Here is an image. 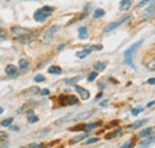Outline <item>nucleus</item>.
Returning a JSON list of instances; mask_svg holds the SVG:
<instances>
[{"mask_svg":"<svg viewBox=\"0 0 155 148\" xmlns=\"http://www.w3.org/2000/svg\"><path fill=\"white\" fill-rule=\"evenodd\" d=\"M142 39L141 41H138V42H136V43H134L130 48H128L125 52H124V59H125V63L127 65H129V66H133L134 67V65H133V60H131V55H133V53L135 52L136 49L142 44Z\"/></svg>","mask_w":155,"mask_h":148,"instance_id":"1","label":"nucleus"},{"mask_svg":"<svg viewBox=\"0 0 155 148\" xmlns=\"http://www.w3.org/2000/svg\"><path fill=\"white\" fill-rule=\"evenodd\" d=\"M58 28H60L58 25H53V26H50L48 30H45L44 34H43V36H42V42L45 43V44L50 43V42L53 41V38H54L55 32L58 30Z\"/></svg>","mask_w":155,"mask_h":148,"instance_id":"2","label":"nucleus"},{"mask_svg":"<svg viewBox=\"0 0 155 148\" xmlns=\"http://www.w3.org/2000/svg\"><path fill=\"white\" fill-rule=\"evenodd\" d=\"M11 31L18 37V38H19V37L26 36V35H31V30H29V29H26V28H20V26H15V28H12Z\"/></svg>","mask_w":155,"mask_h":148,"instance_id":"3","label":"nucleus"},{"mask_svg":"<svg viewBox=\"0 0 155 148\" xmlns=\"http://www.w3.org/2000/svg\"><path fill=\"white\" fill-rule=\"evenodd\" d=\"M60 100L62 104H66V105H75L79 102L75 96H61Z\"/></svg>","mask_w":155,"mask_h":148,"instance_id":"4","label":"nucleus"},{"mask_svg":"<svg viewBox=\"0 0 155 148\" xmlns=\"http://www.w3.org/2000/svg\"><path fill=\"white\" fill-rule=\"evenodd\" d=\"M130 18V16H125L124 18H122V19H119V20H117V22H114V23H111V24H109L106 28H105V32H110V31H112V30H115L116 28H118L120 24H123L124 22H127L128 19Z\"/></svg>","mask_w":155,"mask_h":148,"instance_id":"5","label":"nucleus"},{"mask_svg":"<svg viewBox=\"0 0 155 148\" xmlns=\"http://www.w3.org/2000/svg\"><path fill=\"white\" fill-rule=\"evenodd\" d=\"M49 16H50V13H48V12L43 11L42 8H39V10H37V11L35 12L34 18H35V20H37V22H44Z\"/></svg>","mask_w":155,"mask_h":148,"instance_id":"6","label":"nucleus"},{"mask_svg":"<svg viewBox=\"0 0 155 148\" xmlns=\"http://www.w3.org/2000/svg\"><path fill=\"white\" fill-rule=\"evenodd\" d=\"M93 113H94V110L80 112V113H78L77 116H74V117H73V121H85V119L90 118V117H91Z\"/></svg>","mask_w":155,"mask_h":148,"instance_id":"7","label":"nucleus"},{"mask_svg":"<svg viewBox=\"0 0 155 148\" xmlns=\"http://www.w3.org/2000/svg\"><path fill=\"white\" fill-rule=\"evenodd\" d=\"M75 91L80 94L81 99H84V100H86V99H88V98H90V92H88L86 89L81 87V86H75Z\"/></svg>","mask_w":155,"mask_h":148,"instance_id":"8","label":"nucleus"},{"mask_svg":"<svg viewBox=\"0 0 155 148\" xmlns=\"http://www.w3.org/2000/svg\"><path fill=\"white\" fill-rule=\"evenodd\" d=\"M131 5H133V0H122L119 4V10L120 11H128V10H130Z\"/></svg>","mask_w":155,"mask_h":148,"instance_id":"9","label":"nucleus"},{"mask_svg":"<svg viewBox=\"0 0 155 148\" xmlns=\"http://www.w3.org/2000/svg\"><path fill=\"white\" fill-rule=\"evenodd\" d=\"M5 72H6L7 75H10V76H16V75L18 74L17 67H16V66H13V65H7V66H6Z\"/></svg>","mask_w":155,"mask_h":148,"instance_id":"10","label":"nucleus"},{"mask_svg":"<svg viewBox=\"0 0 155 148\" xmlns=\"http://www.w3.org/2000/svg\"><path fill=\"white\" fill-rule=\"evenodd\" d=\"M90 54H91V50H90V49H87V48H85L84 50H81V52H78V53H77V57H79V59H84V57L88 56Z\"/></svg>","mask_w":155,"mask_h":148,"instance_id":"11","label":"nucleus"},{"mask_svg":"<svg viewBox=\"0 0 155 148\" xmlns=\"http://www.w3.org/2000/svg\"><path fill=\"white\" fill-rule=\"evenodd\" d=\"M87 28H85V26H82V28H80L79 29V37L81 38V39H86L87 38Z\"/></svg>","mask_w":155,"mask_h":148,"instance_id":"12","label":"nucleus"},{"mask_svg":"<svg viewBox=\"0 0 155 148\" xmlns=\"http://www.w3.org/2000/svg\"><path fill=\"white\" fill-rule=\"evenodd\" d=\"M148 122V119L146 118V119H141V121H137L135 123H133L131 126H130V128L131 129H136V128H138V127H141V126H143V124H146Z\"/></svg>","mask_w":155,"mask_h":148,"instance_id":"13","label":"nucleus"},{"mask_svg":"<svg viewBox=\"0 0 155 148\" xmlns=\"http://www.w3.org/2000/svg\"><path fill=\"white\" fill-rule=\"evenodd\" d=\"M74 117V115L73 113H68L67 116H64V117H62V118H60L58 122H56V124H61V123H64V122H68V121H71V118H73Z\"/></svg>","mask_w":155,"mask_h":148,"instance_id":"14","label":"nucleus"},{"mask_svg":"<svg viewBox=\"0 0 155 148\" xmlns=\"http://www.w3.org/2000/svg\"><path fill=\"white\" fill-rule=\"evenodd\" d=\"M87 137V134H81V135H79V136H75L74 139H72L71 140V143L73 145V143H78V142H80L81 140H84V139H86Z\"/></svg>","mask_w":155,"mask_h":148,"instance_id":"15","label":"nucleus"},{"mask_svg":"<svg viewBox=\"0 0 155 148\" xmlns=\"http://www.w3.org/2000/svg\"><path fill=\"white\" fill-rule=\"evenodd\" d=\"M48 71H49V73H51V74H61L62 73V69H61L58 66H50Z\"/></svg>","mask_w":155,"mask_h":148,"instance_id":"16","label":"nucleus"},{"mask_svg":"<svg viewBox=\"0 0 155 148\" xmlns=\"http://www.w3.org/2000/svg\"><path fill=\"white\" fill-rule=\"evenodd\" d=\"M93 67H94L96 71H104L106 68V63L105 62H96L93 65Z\"/></svg>","mask_w":155,"mask_h":148,"instance_id":"17","label":"nucleus"},{"mask_svg":"<svg viewBox=\"0 0 155 148\" xmlns=\"http://www.w3.org/2000/svg\"><path fill=\"white\" fill-rule=\"evenodd\" d=\"M18 39H19V42H21V43L28 44V43H30V42L34 39V37H32V35H26V36H24V37H19Z\"/></svg>","mask_w":155,"mask_h":148,"instance_id":"18","label":"nucleus"},{"mask_svg":"<svg viewBox=\"0 0 155 148\" xmlns=\"http://www.w3.org/2000/svg\"><path fill=\"white\" fill-rule=\"evenodd\" d=\"M81 79H82V75H78V76H74V78H72V79H66L64 82H66L67 85H71V84H74V82H77V81L81 80Z\"/></svg>","mask_w":155,"mask_h":148,"instance_id":"19","label":"nucleus"},{"mask_svg":"<svg viewBox=\"0 0 155 148\" xmlns=\"http://www.w3.org/2000/svg\"><path fill=\"white\" fill-rule=\"evenodd\" d=\"M29 65H30V63H29V61H28V60L21 59V60L19 61V68L21 69V71H25V69L29 67Z\"/></svg>","mask_w":155,"mask_h":148,"instance_id":"20","label":"nucleus"},{"mask_svg":"<svg viewBox=\"0 0 155 148\" xmlns=\"http://www.w3.org/2000/svg\"><path fill=\"white\" fill-rule=\"evenodd\" d=\"M154 142H155V136H153V137H149L147 141H142V142L140 143V146L146 147V146H149V145H152V143H154Z\"/></svg>","mask_w":155,"mask_h":148,"instance_id":"21","label":"nucleus"},{"mask_svg":"<svg viewBox=\"0 0 155 148\" xmlns=\"http://www.w3.org/2000/svg\"><path fill=\"white\" fill-rule=\"evenodd\" d=\"M104 15H105L104 10H101V8H97V10L94 11V13H93V17H94V18H100V17H103Z\"/></svg>","mask_w":155,"mask_h":148,"instance_id":"22","label":"nucleus"},{"mask_svg":"<svg viewBox=\"0 0 155 148\" xmlns=\"http://www.w3.org/2000/svg\"><path fill=\"white\" fill-rule=\"evenodd\" d=\"M101 124V122H97V123H91V124H87V126H85V128L84 129H86L87 131L91 129H93V128H96L98 126H100Z\"/></svg>","mask_w":155,"mask_h":148,"instance_id":"23","label":"nucleus"},{"mask_svg":"<svg viewBox=\"0 0 155 148\" xmlns=\"http://www.w3.org/2000/svg\"><path fill=\"white\" fill-rule=\"evenodd\" d=\"M152 130H153V129H150V128H147V129L142 130V131L140 133V136H141V137H144V136H148V135H150V133H152Z\"/></svg>","mask_w":155,"mask_h":148,"instance_id":"24","label":"nucleus"},{"mask_svg":"<svg viewBox=\"0 0 155 148\" xmlns=\"http://www.w3.org/2000/svg\"><path fill=\"white\" fill-rule=\"evenodd\" d=\"M12 118H6V119H4L2 122H1V126L2 127H10L11 126V123H12Z\"/></svg>","mask_w":155,"mask_h":148,"instance_id":"25","label":"nucleus"},{"mask_svg":"<svg viewBox=\"0 0 155 148\" xmlns=\"http://www.w3.org/2000/svg\"><path fill=\"white\" fill-rule=\"evenodd\" d=\"M29 122L30 123H36V122H38V117H36V116H34V113H31V115H29Z\"/></svg>","mask_w":155,"mask_h":148,"instance_id":"26","label":"nucleus"},{"mask_svg":"<svg viewBox=\"0 0 155 148\" xmlns=\"http://www.w3.org/2000/svg\"><path fill=\"white\" fill-rule=\"evenodd\" d=\"M98 76V73L97 72H92V73L88 75V78H87V80L90 81V82H92L93 80H96V78Z\"/></svg>","mask_w":155,"mask_h":148,"instance_id":"27","label":"nucleus"},{"mask_svg":"<svg viewBox=\"0 0 155 148\" xmlns=\"http://www.w3.org/2000/svg\"><path fill=\"white\" fill-rule=\"evenodd\" d=\"M147 67H148V69H150V71H155V59L148 62Z\"/></svg>","mask_w":155,"mask_h":148,"instance_id":"28","label":"nucleus"},{"mask_svg":"<svg viewBox=\"0 0 155 148\" xmlns=\"http://www.w3.org/2000/svg\"><path fill=\"white\" fill-rule=\"evenodd\" d=\"M85 48H87L90 50H101L103 49L101 45H90V47H85Z\"/></svg>","mask_w":155,"mask_h":148,"instance_id":"29","label":"nucleus"},{"mask_svg":"<svg viewBox=\"0 0 155 148\" xmlns=\"http://www.w3.org/2000/svg\"><path fill=\"white\" fill-rule=\"evenodd\" d=\"M34 80H35L36 82H41V81H44V76H43L42 74H38V75H36V76L34 78Z\"/></svg>","mask_w":155,"mask_h":148,"instance_id":"30","label":"nucleus"},{"mask_svg":"<svg viewBox=\"0 0 155 148\" xmlns=\"http://www.w3.org/2000/svg\"><path fill=\"white\" fill-rule=\"evenodd\" d=\"M141 111H142V108H141V106H137V108H135V109L131 110V113H133L134 116H136V115H138Z\"/></svg>","mask_w":155,"mask_h":148,"instance_id":"31","label":"nucleus"},{"mask_svg":"<svg viewBox=\"0 0 155 148\" xmlns=\"http://www.w3.org/2000/svg\"><path fill=\"white\" fill-rule=\"evenodd\" d=\"M42 10H43V11H45V12H48V13H51V12L54 11V8H53V7H50V6H43V7H42Z\"/></svg>","mask_w":155,"mask_h":148,"instance_id":"32","label":"nucleus"},{"mask_svg":"<svg viewBox=\"0 0 155 148\" xmlns=\"http://www.w3.org/2000/svg\"><path fill=\"white\" fill-rule=\"evenodd\" d=\"M152 0H142V1H140L138 4H137V7H142V6H144V5H147L148 2H150Z\"/></svg>","mask_w":155,"mask_h":148,"instance_id":"33","label":"nucleus"},{"mask_svg":"<svg viewBox=\"0 0 155 148\" xmlns=\"http://www.w3.org/2000/svg\"><path fill=\"white\" fill-rule=\"evenodd\" d=\"M98 140H99L98 137H91V139H88V140L86 141V143H87V145H90V143H94V142H97Z\"/></svg>","mask_w":155,"mask_h":148,"instance_id":"34","label":"nucleus"},{"mask_svg":"<svg viewBox=\"0 0 155 148\" xmlns=\"http://www.w3.org/2000/svg\"><path fill=\"white\" fill-rule=\"evenodd\" d=\"M117 134H119V129L116 130L115 133H111V134H109V135H106L105 137H106V139H111V137H114V136H116Z\"/></svg>","mask_w":155,"mask_h":148,"instance_id":"35","label":"nucleus"},{"mask_svg":"<svg viewBox=\"0 0 155 148\" xmlns=\"http://www.w3.org/2000/svg\"><path fill=\"white\" fill-rule=\"evenodd\" d=\"M29 147H31V148H42V147H43V145H42V143H31V145H29Z\"/></svg>","mask_w":155,"mask_h":148,"instance_id":"36","label":"nucleus"},{"mask_svg":"<svg viewBox=\"0 0 155 148\" xmlns=\"http://www.w3.org/2000/svg\"><path fill=\"white\" fill-rule=\"evenodd\" d=\"M154 11H155L154 6H152V7H148V8L146 10V13H154Z\"/></svg>","mask_w":155,"mask_h":148,"instance_id":"37","label":"nucleus"},{"mask_svg":"<svg viewBox=\"0 0 155 148\" xmlns=\"http://www.w3.org/2000/svg\"><path fill=\"white\" fill-rule=\"evenodd\" d=\"M147 82H148L149 85H155V78H150V79H148V80H147Z\"/></svg>","mask_w":155,"mask_h":148,"instance_id":"38","label":"nucleus"},{"mask_svg":"<svg viewBox=\"0 0 155 148\" xmlns=\"http://www.w3.org/2000/svg\"><path fill=\"white\" fill-rule=\"evenodd\" d=\"M49 90H48V89H44V90H42V91H41V94H43V96H48V94H49Z\"/></svg>","mask_w":155,"mask_h":148,"instance_id":"39","label":"nucleus"},{"mask_svg":"<svg viewBox=\"0 0 155 148\" xmlns=\"http://www.w3.org/2000/svg\"><path fill=\"white\" fill-rule=\"evenodd\" d=\"M131 146H133V143H131V142H127V143H124V145H123V147H131Z\"/></svg>","mask_w":155,"mask_h":148,"instance_id":"40","label":"nucleus"},{"mask_svg":"<svg viewBox=\"0 0 155 148\" xmlns=\"http://www.w3.org/2000/svg\"><path fill=\"white\" fill-rule=\"evenodd\" d=\"M155 104V102H150V103H148V104H147V106H148V108H150V106H152V105H154Z\"/></svg>","mask_w":155,"mask_h":148,"instance_id":"41","label":"nucleus"},{"mask_svg":"<svg viewBox=\"0 0 155 148\" xmlns=\"http://www.w3.org/2000/svg\"><path fill=\"white\" fill-rule=\"evenodd\" d=\"M64 47H66V44H62V45H60V47H58V50H62Z\"/></svg>","mask_w":155,"mask_h":148,"instance_id":"42","label":"nucleus"},{"mask_svg":"<svg viewBox=\"0 0 155 148\" xmlns=\"http://www.w3.org/2000/svg\"><path fill=\"white\" fill-rule=\"evenodd\" d=\"M2 112H4V109H2V108H0V115H1Z\"/></svg>","mask_w":155,"mask_h":148,"instance_id":"43","label":"nucleus"}]
</instances>
